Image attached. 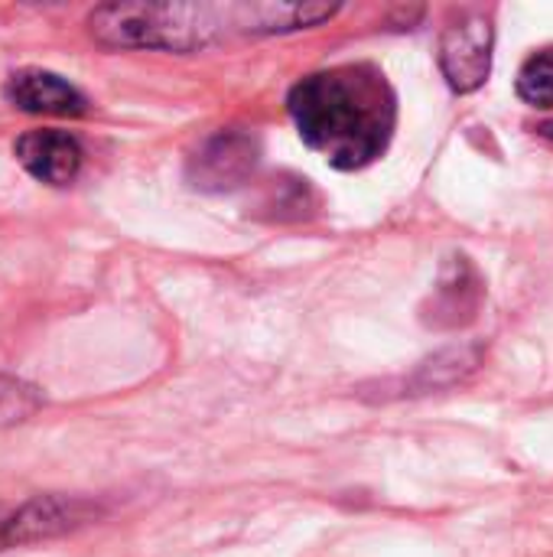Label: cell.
<instances>
[{
    "label": "cell",
    "mask_w": 553,
    "mask_h": 557,
    "mask_svg": "<svg viewBox=\"0 0 553 557\" xmlns=\"http://www.w3.org/2000/svg\"><path fill=\"white\" fill-rule=\"evenodd\" d=\"M287 108L303 144L339 170H362L378 160L398 124L394 88L368 62L300 78L287 95Z\"/></svg>",
    "instance_id": "cell-1"
},
{
    "label": "cell",
    "mask_w": 553,
    "mask_h": 557,
    "mask_svg": "<svg viewBox=\"0 0 553 557\" xmlns=\"http://www.w3.org/2000/svg\"><path fill=\"white\" fill-rule=\"evenodd\" d=\"M329 3H108L88 20L104 46L189 52L225 36L287 33L332 20Z\"/></svg>",
    "instance_id": "cell-2"
},
{
    "label": "cell",
    "mask_w": 553,
    "mask_h": 557,
    "mask_svg": "<svg viewBox=\"0 0 553 557\" xmlns=\"http://www.w3.org/2000/svg\"><path fill=\"white\" fill-rule=\"evenodd\" d=\"M101 509L88 499H68V496H36L20 503L16 509L7 506L3 525H0V548H20L49 542L59 535H68L88 522H95Z\"/></svg>",
    "instance_id": "cell-3"
},
{
    "label": "cell",
    "mask_w": 553,
    "mask_h": 557,
    "mask_svg": "<svg viewBox=\"0 0 553 557\" xmlns=\"http://www.w3.org/2000/svg\"><path fill=\"white\" fill-rule=\"evenodd\" d=\"M492 20L486 13H460L440 36V69L453 91H476L492 72Z\"/></svg>",
    "instance_id": "cell-4"
},
{
    "label": "cell",
    "mask_w": 553,
    "mask_h": 557,
    "mask_svg": "<svg viewBox=\"0 0 553 557\" xmlns=\"http://www.w3.org/2000/svg\"><path fill=\"white\" fill-rule=\"evenodd\" d=\"M257 163V140L241 127L212 134L189 160L192 186L199 189H231L251 176Z\"/></svg>",
    "instance_id": "cell-5"
},
{
    "label": "cell",
    "mask_w": 553,
    "mask_h": 557,
    "mask_svg": "<svg viewBox=\"0 0 553 557\" xmlns=\"http://www.w3.org/2000/svg\"><path fill=\"white\" fill-rule=\"evenodd\" d=\"M7 101L26 114H52V117H78L88 101L85 95L68 85L62 75L55 72H42V69H23V72H13L7 78V88H3Z\"/></svg>",
    "instance_id": "cell-6"
},
{
    "label": "cell",
    "mask_w": 553,
    "mask_h": 557,
    "mask_svg": "<svg viewBox=\"0 0 553 557\" xmlns=\"http://www.w3.org/2000/svg\"><path fill=\"white\" fill-rule=\"evenodd\" d=\"M13 150L23 170L49 186H68L81 170V147L65 131H26Z\"/></svg>",
    "instance_id": "cell-7"
},
{
    "label": "cell",
    "mask_w": 553,
    "mask_h": 557,
    "mask_svg": "<svg viewBox=\"0 0 553 557\" xmlns=\"http://www.w3.org/2000/svg\"><path fill=\"white\" fill-rule=\"evenodd\" d=\"M518 95L535 108H553V46L535 52L518 72Z\"/></svg>",
    "instance_id": "cell-8"
},
{
    "label": "cell",
    "mask_w": 553,
    "mask_h": 557,
    "mask_svg": "<svg viewBox=\"0 0 553 557\" xmlns=\"http://www.w3.org/2000/svg\"><path fill=\"white\" fill-rule=\"evenodd\" d=\"M36 408H39V398L29 385L13 382V379H0V424L26 421Z\"/></svg>",
    "instance_id": "cell-9"
},
{
    "label": "cell",
    "mask_w": 553,
    "mask_h": 557,
    "mask_svg": "<svg viewBox=\"0 0 553 557\" xmlns=\"http://www.w3.org/2000/svg\"><path fill=\"white\" fill-rule=\"evenodd\" d=\"M3 512H7V506H0V525H3ZM3 552V548H0Z\"/></svg>",
    "instance_id": "cell-10"
}]
</instances>
